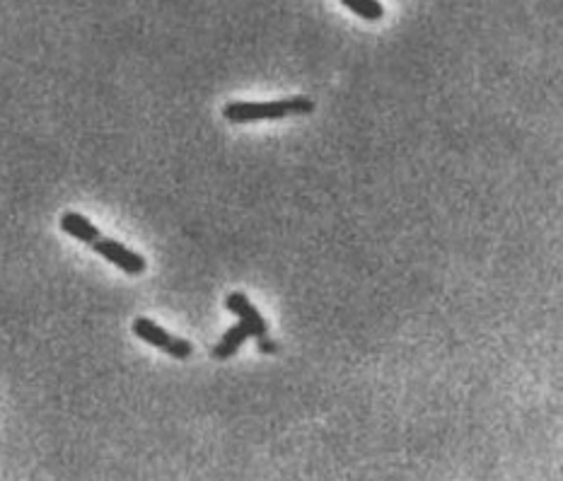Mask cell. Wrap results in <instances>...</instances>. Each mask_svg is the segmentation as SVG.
<instances>
[{"label":"cell","mask_w":563,"mask_h":481,"mask_svg":"<svg viewBox=\"0 0 563 481\" xmlns=\"http://www.w3.org/2000/svg\"><path fill=\"white\" fill-rule=\"evenodd\" d=\"M315 112V102L309 97H285L271 102H230L223 109V116L232 124H252V121H276L285 116H305Z\"/></svg>","instance_id":"cell-1"},{"label":"cell","mask_w":563,"mask_h":481,"mask_svg":"<svg viewBox=\"0 0 563 481\" xmlns=\"http://www.w3.org/2000/svg\"><path fill=\"white\" fill-rule=\"evenodd\" d=\"M133 334L141 341L150 344V346L165 351L168 356L176 358V361H186V358L194 353V346L192 341L182 339V337H172L168 330H162L158 322L148 320V317H138L133 322Z\"/></svg>","instance_id":"cell-2"},{"label":"cell","mask_w":563,"mask_h":481,"mask_svg":"<svg viewBox=\"0 0 563 481\" xmlns=\"http://www.w3.org/2000/svg\"><path fill=\"white\" fill-rule=\"evenodd\" d=\"M92 247H95V252H98L99 257H105L109 264H114L116 268H121L123 274H129V276H141L143 271L148 268L143 254L129 250L121 242L109 240V237H99Z\"/></svg>","instance_id":"cell-3"},{"label":"cell","mask_w":563,"mask_h":481,"mask_svg":"<svg viewBox=\"0 0 563 481\" xmlns=\"http://www.w3.org/2000/svg\"><path fill=\"white\" fill-rule=\"evenodd\" d=\"M225 305H228V310L232 312V314H238L239 322H245L246 330L252 331V337H254V339L266 337V331H269L266 320L259 314V310H256L254 305L249 303V298H246L245 293H239V291L238 293H230Z\"/></svg>","instance_id":"cell-4"},{"label":"cell","mask_w":563,"mask_h":481,"mask_svg":"<svg viewBox=\"0 0 563 481\" xmlns=\"http://www.w3.org/2000/svg\"><path fill=\"white\" fill-rule=\"evenodd\" d=\"M61 230L71 235L73 240L85 242V244H95L102 237L98 225H92L85 215L75 213V211H66L61 215Z\"/></svg>","instance_id":"cell-5"},{"label":"cell","mask_w":563,"mask_h":481,"mask_svg":"<svg viewBox=\"0 0 563 481\" xmlns=\"http://www.w3.org/2000/svg\"><path fill=\"white\" fill-rule=\"evenodd\" d=\"M246 339H252V331L246 330L245 322H238L235 327H230V330L225 331V337L221 339V344L213 348V358L228 361V358H232L238 353L239 346H242Z\"/></svg>","instance_id":"cell-6"},{"label":"cell","mask_w":563,"mask_h":481,"mask_svg":"<svg viewBox=\"0 0 563 481\" xmlns=\"http://www.w3.org/2000/svg\"><path fill=\"white\" fill-rule=\"evenodd\" d=\"M341 3L358 18L370 19V22H379L385 18V5L379 0H341Z\"/></svg>","instance_id":"cell-7"},{"label":"cell","mask_w":563,"mask_h":481,"mask_svg":"<svg viewBox=\"0 0 563 481\" xmlns=\"http://www.w3.org/2000/svg\"><path fill=\"white\" fill-rule=\"evenodd\" d=\"M256 341H259V348H262L264 353H273V351L278 348V346H276V344H273V341L266 339V337H259V339H256Z\"/></svg>","instance_id":"cell-8"}]
</instances>
